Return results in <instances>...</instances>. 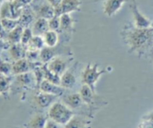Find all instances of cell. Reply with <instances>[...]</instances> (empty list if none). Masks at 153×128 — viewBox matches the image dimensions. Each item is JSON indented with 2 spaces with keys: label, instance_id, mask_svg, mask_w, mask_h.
I'll list each match as a JSON object with an SVG mask.
<instances>
[{
  "label": "cell",
  "instance_id": "4316f807",
  "mask_svg": "<svg viewBox=\"0 0 153 128\" xmlns=\"http://www.w3.org/2000/svg\"><path fill=\"white\" fill-rule=\"evenodd\" d=\"M42 70H43V72L44 79H46V80L53 82V83L60 85L61 76L55 74V73H54L53 72L51 71V70L48 68L47 66L46 65V64H42Z\"/></svg>",
  "mask_w": 153,
  "mask_h": 128
},
{
  "label": "cell",
  "instance_id": "d6a6232c",
  "mask_svg": "<svg viewBox=\"0 0 153 128\" xmlns=\"http://www.w3.org/2000/svg\"><path fill=\"white\" fill-rule=\"evenodd\" d=\"M44 128H64V126L61 125L58 123L54 121L53 120L49 118Z\"/></svg>",
  "mask_w": 153,
  "mask_h": 128
},
{
  "label": "cell",
  "instance_id": "9c48e42d",
  "mask_svg": "<svg viewBox=\"0 0 153 128\" xmlns=\"http://www.w3.org/2000/svg\"><path fill=\"white\" fill-rule=\"evenodd\" d=\"M68 64L69 60L63 58L61 55H57L46 63V65L51 71L61 76L67 69H69Z\"/></svg>",
  "mask_w": 153,
  "mask_h": 128
},
{
  "label": "cell",
  "instance_id": "6da1fadb",
  "mask_svg": "<svg viewBox=\"0 0 153 128\" xmlns=\"http://www.w3.org/2000/svg\"><path fill=\"white\" fill-rule=\"evenodd\" d=\"M120 36L128 49L129 53L142 57L152 52L153 28H140L133 23L126 24L120 31Z\"/></svg>",
  "mask_w": 153,
  "mask_h": 128
},
{
  "label": "cell",
  "instance_id": "277c9868",
  "mask_svg": "<svg viewBox=\"0 0 153 128\" xmlns=\"http://www.w3.org/2000/svg\"><path fill=\"white\" fill-rule=\"evenodd\" d=\"M129 7L131 13H132L133 20H134L133 24L134 25V26L140 28H146L151 27L152 22L149 18L146 17L143 13L140 12L136 0H131L129 4Z\"/></svg>",
  "mask_w": 153,
  "mask_h": 128
},
{
  "label": "cell",
  "instance_id": "d4e9b609",
  "mask_svg": "<svg viewBox=\"0 0 153 128\" xmlns=\"http://www.w3.org/2000/svg\"><path fill=\"white\" fill-rule=\"evenodd\" d=\"M13 77L12 76L1 74L0 73V94H7L11 89V85Z\"/></svg>",
  "mask_w": 153,
  "mask_h": 128
},
{
  "label": "cell",
  "instance_id": "cb8c5ba5",
  "mask_svg": "<svg viewBox=\"0 0 153 128\" xmlns=\"http://www.w3.org/2000/svg\"><path fill=\"white\" fill-rule=\"evenodd\" d=\"M57 46L52 48L45 46L40 51V60L43 64H46L49 61H51L54 57L59 55L57 53Z\"/></svg>",
  "mask_w": 153,
  "mask_h": 128
},
{
  "label": "cell",
  "instance_id": "484cf974",
  "mask_svg": "<svg viewBox=\"0 0 153 128\" xmlns=\"http://www.w3.org/2000/svg\"><path fill=\"white\" fill-rule=\"evenodd\" d=\"M45 46L44 41H43V36L34 35L27 45V49L29 50L40 51Z\"/></svg>",
  "mask_w": 153,
  "mask_h": 128
},
{
  "label": "cell",
  "instance_id": "ac0fdd59",
  "mask_svg": "<svg viewBox=\"0 0 153 128\" xmlns=\"http://www.w3.org/2000/svg\"><path fill=\"white\" fill-rule=\"evenodd\" d=\"M48 119V115L37 112L30 118L28 122L25 125V128H44Z\"/></svg>",
  "mask_w": 153,
  "mask_h": 128
},
{
  "label": "cell",
  "instance_id": "7c38bea8",
  "mask_svg": "<svg viewBox=\"0 0 153 128\" xmlns=\"http://www.w3.org/2000/svg\"><path fill=\"white\" fill-rule=\"evenodd\" d=\"M127 0H105L103 3V13L108 17L114 16Z\"/></svg>",
  "mask_w": 153,
  "mask_h": 128
},
{
  "label": "cell",
  "instance_id": "8fae6325",
  "mask_svg": "<svg viewBox=\"0 0 153 128\" xmlns=\"http://www.w3.org/2000/svg\"><path fill=\"white\" fill-rule=\"evenodd\" d=\"M36 19L37 16L34 13V9L32 8V7L27 4L22 8V13L18 20L19 25H22L23 28H28L29 25H32Z\"/></svg>",
  "mask_w": 153,
  "mask_h": 128
},
{
  "label": "cell",
  "instance_id": "4fadbf2b",
  "mask_svg": "<svg viewBox=\"0 0 153 128\" xmlns=\"http://www.w3.org/2000/svg\"><path fill=\"white\" fill-rule=\"evenodd\" d=\"M34 10L37 18H44L49 19L55 15V7L51 5L49 2L42 3L35 5L32 7Z\"/></svg>",
  "mask_w": 153,
  "mask_h": 128
},
{
  "label": "cell",
  "instance_id": "d6986e66",
  "mask_svg": "<svg viewBox=\"0 0 153 128\" xmlns=\"http://www.w3.org/2000/svg\"><path fill=\"white\" fill-rule=\"evenodd\" d=\"M79 94H80L85 104L88 105L89 107H91L94 104V100H95L96 92L93 91L91 87L85 84H82L80 91H79Z\"/></svg>",
  "mask_w": 153,
  "mask_h": 128
},
{
  "label": "cell",
  "instance_id": "2e32d148",
  "mask_svg": "<svg viewBox=\"0 0 153 128\" xmlns=\"http://www.w3.org/2000/svg\"><path fill=\"white\" fill-rule=\"evenodd\" d=\"M7 52L10 58L13 61H17L25 57L26 54L27 47L22 45L21 43H14V44H10L9 47L7 48Z\"/></svg>",
  "mask_w": 153,
  "mask_h": 128
},
{
  "label": "cell",
  "instance_id": "8992f818",
  "mask_svg": "<svg viewBox=\"0 0 153 128\" xmlns=\"http://www.w3.org/2000/svg\"><path fill=\"white\" fill-rule=\"evenodd\" d=\"M58 98V97L57 96L47 94L38 90V91H37L33 96L32 103L35 107L43 109L50 107L52 103H55Z\"/></svg>",
  "mask_w": 153,
  "mask_h": 128
},
{
  "label": "cell",
  "instance_id": "1f68e13d",
  "mask_svg": "<svg viewBox=\"0 0 153 128\" xmlns=\"http://www.w3.org/2000/svg\"><path fill=\"white\" fill-rule=\"evenodd\" d=\"M25 58H26V59H28L29 61H31V62H38V61H40V51L29 50V49H27ZM40 62H41V61H40Z\"/></svg>",
  "mask_w": 153,
  "mask_h": 128
},
{
  "label": "cell",
  "instance_id": "3957f363",
  "mask_svg": "<svg viewBox=\"0 0 153 128\" xmlns=\"http://www.w3.org/2000/svg\"><path fill=\"white\" fill-rule=\"evenodd\" d=\"M108 67L100 70L97 64H88L81 73L82 83L88 85L96 92V85L101 76L108 73Z\"/></svg>",
  "mask_w": 153,
  "mask_h": 128
},
{
  "label": "cell",
  "instance_id": "d590c367",
  "mask_svg": "<svg viewBox=\"0 0 153 128\" xmlns=\"http://www.w3.org/2000/svg\"><path fill=\"white\" fill-rule=\"evenodd\" d=\"M63 0H46L47 2H49V4H51L52 6H53L54 7H57L58 5H59L60 3Z\"/></svg>",
  "mask_w": 153,
  "mask_h": 128
},
{
  "label": "cell",
  "instance_id": "e575fe53",
  "mask_svg": "<svg viewBox=\"0 0 153 128\" xmlns=\"http://www.w3.org/2000/svg\"><path fill=\"white\" fill-rule=\"evenodd\" d=\"M7 32L4 30V28H3L2 24H1V18H0V37L6 40V38H7Z\"/></svg>",
  "mask_w": 153,
  "mask_h": 128
},
{
  "label": "cell",
  "instance_id": "836d02e7",
  "mask_svg": "<svg viewBox=\"0 0 153 128\" xmlns=\"http://www.w3.org/2000/svg\"><path fill=\"white\" fill-rule=\"evenodd\" d=\"M7 43H7V41H5V40H4V39H2L0 37V55H1V52H3V50H4V49H7V48L9 47V46H10V45H8V46H7Z\"/></svg>",
  "mask_w": 153,
  "mask_h": 128
},
{
  "label": "cell",
  "instance_id": "7402d4cb",
  "mask_svg": "<svg viewBox=\"0 0 153 128\" xmlns=\"http://www.w3.org/2000/svg\"><path fill=\"white\" fill-rule=\"evenodd\" d=\"M43 38L45 46L52 48L56 47L58 45V43H59V33H58V31H56L48 30L43 35Z\"/></svg>",
  "mask_w": 153,
  "mask_h": 128
},
{
  "label": "cell",
  "instance_id": "52a82bcc",
  "mask_svg": "<svg viewBox=\"0 0 153 128\" xmlns=\"http://www.w3.org/2000/svg\"><path fill=\"white\" fill-rule=\"evenodd\" d=\"M42 64L43 63L40 61L31 62L25 58L13 61V76L33 71L36 67L41 66Z\"/></svg>",
  "mask_w": 153,
  "mask_h": 128
},
{
  "label": "cell",
  "instance_id": "e0dca14e",
  "mask_svg": "<svg viewBox=\"0 0 153 128\" xmlns=\"http://www.w3.org/2000/svg\"><path fill=\"white\" fill-rule=\"evenodd\" d=\"M76 84V77L72 69H67L61 76L60 85L64 89H72Z\"/></svg>",
  "mask_w": 153,
  "mask_h": 128
},
{
  "label": "cell",
  "instance_id": "ba28073f",
  "mask_svg": "<svg viewBox=\"0 0 153 128\" xmlns=\"http://www.w3.org/2000/svg\"><path fill=\"white\" fill-rule=\"evenodd\" d=\"M82 1L80 0H63L59 5L55 7L56 16H61L64 13H71L72 12L79 11L81 10Z\"/></svg>",
  "mask_w": 153,
  "mask_h": 128
},
{
  "label": "cell",
  "instance_id": "83f0119b",
  "mask_svg": "<svg viewBox=\"0 0 153 128\" xmlns=\"http://www.w3.org/2000/svg\"><path fill=\"white\" fill-rule=\"evenodd\" d=\"M0 73L7 76H13V62L0 58Z\"/></svg>",
  "mask_w": 153,
  "mask_h": 128
},
{
  "label": "cell",
  "instance_id": "f546056e",
  "mask_svg": "<svg viewBox=\"0 0 153 128\" xmlns=\"http://www.w3.org/2000/svg\"><path fill=\"white\" fill-rule=\"evenodd\" d=\"M34 36V34L32 32V30L30 27L28 28H24L23 33H22V38H21V42L22 45H24L25 46H27V45L28 44V43L30 42V40H31L32 37Z\"/></svg>",
  "mask_w": 153,
  "mask_h": 128
},
{
  "label": "cell",
  "instance_id": "4dcf8cb0",
  "mask_svg": "<svg viewBox=\"0 0 153 128\" xmlns=\"http://www.w3.org/2000/svg\"><path fill=\"white\" fill-rule=\"evenodd\" d=\"M48 24H49V29L52 31H56L59 32L60 30V16H55L51 19H48Z\"/></svg>",
  "mask_w": 153,
  "mask_h": 128
},
{
  "label": "cell",
  "instance_id": "5bb4252c",
  "mask_svg": "<svg viewBox=\"0 0 153 128\" xmlns=\"http://www.w3.org/2000/svg\"><path fill=\"white\" fill-rule=\"evenodd\" d=\"M61 101L73 111L80 108L84 103L79 92L64 94L61 98Z\"/></svg>",
  "mask_w": 153,
  "mask_h": 128
},
{
  "label": "cell",
  "instance_id": "603a6c76",
  "mask_svg": "<svg viewBox=\"0 0 153 128\" xmlns=\"http://www.w3.org/2000/svg\"><path fill=\"white\" fill-rule=\"evenodd\" d=\"M23 30L24 28L22 25H18L16 28L7 32L6 41H7V43L10 45L20 43Z\"/></svg>",
  "mask_w": 153,
  "mask_h": 128
},
{
  "label": "cell",
  "instance_id": "30bf717a",
  "mask_svg": "<svg viewBox=\"0 0 153 128\" xmlns=\"http://www.w3.org/2000/svg\"><path fill=\"white\" fill-rule=\"evenodd\" d=\"M38 90L47 94L55 95L57 97H62L65 92V89L60 85L43 79L39 85Z\"/></svg>",
  "mask_w": 153,
  "mask_h": 128
},
{
  "label": "cell",
  "instance_id": "5b68a950",
  "mask_svg": "<svg viewBox=\"0 0 153 128\" xmlns=\"http://www.w3.org/2000/svg\"><path fill=\"white\" fill-rule=\"evenodd\" d=\"M11 85H14L20 89L36 88V79L33 71L14 76Z\"/></svg>",
  "mask_w": 153,
  "mask_h": 128
},
{
  "label": "cell",
  "instance_id": "8d00e7d4",
  "mask_svg": "<svg viewBox=\"0 0 153 128\" xmlns=\"http://www.w3.org/2000/svg\"><path fill=\"white\" fill-rule=\"evenodd\" d=\"M151 27L153 28V22H152V25H151Z\"/></svg>",
  "mask_w": 153,
  "mask_h": 128
},
{
  "label": "cell",
  "instance_id": "ffe728a7",
  "mask_svg": "<svg viewBox=\"0 0 153 128\" xmlns=\"http://www.w3.org/2000/svg\"><path fill=\"white\" fill-rule=\"evenodd\" d=\"M31 30L34 35L43 36L49 29V24L48 19L44 18H37L33 22Z\"/></svg>",
  "mask_w": 153,
  "mask_h": 128
},
{
  "label": "cell",
  "instance_id": "9a60e30c",
  "mask_svg": "<svg viewBox=\"0 0 153 128\" xmlns=\"http://www.w3.org/2000/svg\"><path fill=\"white\" fill-rule=\"evenodd\" d=\"M76 20L71 16L70 13H64L60 16L59 32L68 34H71L74 30V24Z\"/></svg>",
  "mask_w": 153,
  "mask_h": 128
},
{
  "label": "cell",
  "instance_id": "7a4b0ae2",
  "mask_svg": "<svg viewBox=\"0 0 153 128\" xmlns=\"http://www.w3.org/2000/svg\"><path fill=\"white\" fill-rule=\"evenodd\" d=\"M48 117L61 125L64 126L75 115L74 111L66 106L62 101H55L49 108Z\"/></svg>",
  "mask_w": 153,
  "mask_h": 128
},
{
  "label": "cell",
  "instance_id": "44dd1931",
  "mask_svg": "<svg viewBox=\"0 0 153 128\" xmlns=\"http://www.w3.org/2000/svg\"><path fill=\"white\" fill-rule=\"evenodd\" d=\"M89 124V121L85 117L75 114L73 118L64 125V128H86Z\"/></svg>",
  "mask_w": 153,
  "mask_h": 128
},
{
  "label": "cell",
  "instance_id": "f1b7e54d",
  "mask_svg": "<svg viewBox=\"0 0 153 128\" xmlns=\"http://www.w3.org/2000/svg\"><path fill=\"white\" fill-rule=\"evenodd\" d=\"M1 24H2L3 28H4L7 32H9L16 28L19 24V20L18 19H12V18H1Z\"/></svg>",
  "mask_w": 153,
  "mask_h": 128
}]
</instances>
